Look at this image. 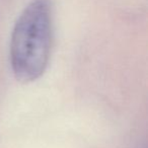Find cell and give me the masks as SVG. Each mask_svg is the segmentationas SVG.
Segmentation results:
<instances>
[{
  "label": "cell",
  "instance_id": "6da1fadb",
  "mask_svg": "<svg viewBox=\"0 0 148 148\" xmlns=\"http://www.w3.org/2000/svg\"><path fill=\"white\" fill-rule=\"evenodd\" d=\"M53 40V16L49 0H33L16 19L10 39L9 59L15 78L36 81L45 73Z\"/></svg>",
  "mask_w": 148,
  "mask_h": 148
}]
</instances>
